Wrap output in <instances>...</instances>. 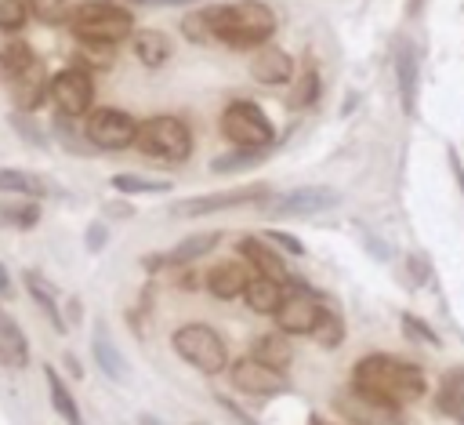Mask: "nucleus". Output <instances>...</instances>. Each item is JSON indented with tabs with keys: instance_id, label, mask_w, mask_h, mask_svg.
<instances>
[{
	"instance_id": "1",
	"label": "nucleus",
	"mask_w": 464,
	"mask_h": 425,
	"mask_svg": "<svg viewBox=\"0 0 464 425\" xmlns=\"http://www.w3.org/2000/svg\"><path fill=\"white\" fill-rule=\"evenodd\" d=\"M352 385L366 396H377L384 403H395V407H406V403H417L424 392H428V381H424V371L410 360H399V356H384V352H370L355 363L352 371Z\"/></svg>"
},
{
	"instance_id": "2",
	"label": "nucleus",
	"mask_w": 464,
	"mask_h": 425,
	"mask_svg": "<svg viewBox=\"0 0 464 425\" xmlns=\"http://www.w3.org/2000/svg\"><path fill=\"white\" fill-rule=\"evenodd\" d=\"M214 40L228 47H265V40L276 33V15L261 0H236L225 7H207Z\"/></svg>"
},
{
	"instance_id": "3",
	"label": "nucleus",
	"mask_w": 464,
	"mask_h": 425,
	"mask_svg": "<svg viewBox=\"0 0 464 425\" xmlns=\"http://www.w3.org/2000/svg\"><path fill=\"white\" fill-rule=\"evenodd\" d=\"M69 29L87 40V44H120L123 36H130L134 29V18L127 7H116L109 0H91V4H80L72 15H69Z\"/></svg>"
},
{
	"instance_id": "4",
	"label": "nucleus",
	"mask_w": 464,
	"mask_h": 425,
	"mask_svg": "<svg viewBox=\"0 0 464 425\" xmlns=\"http://www.w3.org/2000/svg\"><path fill=\"white\" fill-rule=\"evenodd\" d=\"M134 142L149 160H160V163H181L192 153V131L178 116H152V120L138 124Z\"/></svg>"
},
{
	"instance_id": "5",
	"label": "nucleus",
	"mask_w": 464,
	"mask_h": 425,
	"mask_svg": "<svg viewBox=\"0 0 464 425\" xmlns=\"http://www.w3.org/2000/svg\"><path fill=\"white\" fill-rule=\"evenodd\" d=\"M170 345L199 374H221L228 367V349H225L221 334L214 327H207V323H185V327H178L174 338H170Z\"/></svg>"
},
{
	"instance_id": "6",
	"label": "nucleus",
	"mask_w": 464,
	"mask_h": 425,
	"mask_svg": "<svg viewBox=\"0 0 464 425\" xmlns=\"http://www.w3.org/2000/svg\"><path fill=\"white\" fill-rule=\"evenodd\" d=\"M221 134L236 149H268L272 138H276L268 116L254 102H232V105H225V113H221Z\"/></svg>"
},
{
	"instance_id": "7",
	"label": "nucleus",
	"mask_w": 464,
	"mask_h": 425,
	"mask_svg": "<svg viewBox=\"0 0 464 425\" xmlns=\"http://www.w3.org/2000/svg\"><path fill=\"white\" fill-rule=\"evenodd\" d=\"M334 407H337V414H344L352 425H402V421H406V418H402V407L384 403V400H377V396H366V392H359L355 385L341 389V392L334 396Z\"/></svg>"
},
{
	"instance_id": "8",
	"label": "nucleus",
	"mask_w": 464,
	"mask_h": 425,
	"mask_svg": "<svg viewBox=\"0 0 464 425\" xmlns=\"http://www.w3.org/2000/svg\"><path fill=\"white\" fill-rule=\"evenodd\" d=\"M47 98L54 102V109L62 113V116H83L87 109H91V102H94V80H91V73L87 69H80V65H72V69H62L51 84H47Z\"/></svg>"
},
{
	"instance_id": "9",
	"label": "nucleus",
	"mask_w": 464,
	"mask_h": 425,
	"mask_svg": "<svg viewBox=\"0 0 464 425\" xmlns=\"http://www.w3.org/2000/svg\"><path fill=\"white\" fill-rule=\"evenodd\" d=\"M261 200H268V185L265 182H250V185H236V189H221V193L181 200V203H174V214L178 218H199V214H214V211L243 207V203H261Z\"/></svg>"
},
{
	"instance_id": "10",
	"label": "nucleus",
	"mask_w": 464,
	"mask_h": 425,
	"mask_svg": "<svg viewBox=\"0 0 464 425\" xmlns=\"http://www.w3.org/2000/svg\"><path fill=\"white\" fill-rule=\"evenodd\" d=\"M87 138L98 149H127L138 138V120L123 109H94L87 113Z\"/></svg>"
},
{
	"instance_id": "11",
	"label": "nucleus",
	"mask_w": 464,
	"mask_h": 425,
	"mask_svg": "<svg viewBox=\"0 0 464 425\" xmlns=\"http://www.w3.org/2000/svg\"><path fill=\"white\" fill-rule=\"evenodd\" d=\"M341 203V193L330 189V185H301V189H290L286 196H279L276 203H268L265 211L272 218H308V214H323L330 207Z\"/></svg>"
},
{
	"instance_id": "12",
	"label": "nucleus",
	"mask_w": 464,
	"mask_h": 425,
	"mask_svg": "<svg viewBox=\"0 0 464 425\" xmlns=\"http://www.w3.org/2000/svg\"><path fill=\"white\" fill-rule=\"evenodd\" d=\"M319 309L323 305H319L315 291L297 287V291H286L283 305L276 309V323H279L283 334H312V327L319 320Z\"/></svg>"
},
{
	"instance_id": "13",
	"label": "nucleus",
	"mask_w": 464,
	"mask_h": 425,
	"mask_svg": "<svg viewBox=\"0 0 464 425\" xmlns=\"http://www.w3.org/2000/svg\"><path fill=\"white\" fill-rule=\"evenodd\" d=\"M392 69H395V84H399V102H402V113L413 116L417 113V91H420V58H417V47L410 40H395V51H392Z\"/></svg>"
},
{
	"instance_id": "14",
	"label": "nucleus",
	"mask_w": 464,
	"mask_h": 425,
	"mask_svg": "<svg viewBox=\"0 0 464 425\" xmlns=\"http://www.w3.org/2000/svg\"><path fill=\"white\" fill-rule=\"evenodd\" d=\"M232 385L250 396H276L286 389V378H283V371H272V367L257 363L254 356H246V360L232 363Z\"/></svg>"
},
{
	"instance_id": "15",
	"label": "nucleus",
	"mask_w": 464,
	"mask_h": 425,
	"mask_svg": "<svg viewBox=\"0 0 464 425\" xmlns=\"http://www.w3.org/2000/svg\"><path fill=\"white\" fill-rule=\"evenodd\" d=\"M47 73H44V62L36 58L29 69H22L14 80H7V91H11V98H14V105L25 113V109H36L44 98H47Z\"/></svg>"
},
{
	"instance_id": "16",
	"label": "nucleus",
	"mask_w": 464,
	"mask_h": 425,
	"mask_svg": "<svg viewBox=\"0 0 464 425\" xmlns=\"http://www.w3.org/2000/svg\"><path fill=\"white\" fill-rule=\"evenodd\" d=\"M250 276H246V265L243 262H218L210 272H207V291L218 298V301H232V298H243Z\"/></svg>"
},
{
	"instance_id": "17",
	"label": "nucleus",
	"mask_w": 464,
	"mask_h": 425,
	"mask_svg": "<svg viewBox=\"0 0 464 425\" xmlns=\"http://www.w3.org/2000/svg\"><path fill=\"white\" fill-rule=\"evenodd\" d=\"M29 363V338L11 312L0 309V367L22 371Z\"/></svg>"
},
{
	"instance_id": "18",
	"label": "nucleus",
	"mask_w": 464,
	"mask_h": 425,
	"mask_svg": "<svg viewBox=\"0 0 464 425\" xmlns=\"http://www.w3.org/2000/svg\"><path fill=\"white\" fill-rule=\"evenodd\" d=\"M294 73V58L279 47H257L250 58V76L261 84H286Z\"/></svg>"
},
{
	"instance_id": "19",
	"label": "nucleus",
	"mask_w": 464,
	"mask_h": 425,
	"mask_svg": "<svg viewBox=\"0 0 464 425\" xmlns=\"http://www.w3.org/2000/svg\"><path fill=\"white\" fill-rule=\"evenodd\" d=\"M239 254L257 269V276H268V280H279V283H286V280H290V276H286L283 258H279L265 240H257V236L239 240Z\"/></svg>"
},
{
	"instance_id": "20",
	"label": "nucleus",
	"mask_w": 464,
	"mask_h": 425,
	"mask_svg": "<svg viewBox=\"0 0 464 425\" xmlns=\"http://www.w3.org/2000/svg\"><path fill=\"white\" fill-rule=\"evenodd\" d=\"M91 352H94V363L102 367V374H105V378H112V381H127V378H130V363H127V360H123V352L109 341V331H105L102 323L94 327Z\"/></svg>"
},
{
	"instance_id": "21",
	"label": "nucleus",
	"mask_w": 464,
	"mask_h": 425,
	"mask_svg": "<svg viewBox=\"0 0 464 425\" xmlns=\"http://www.w3.org/2000/svg\"><path fill=\"white\" fill-rule=\"evenodd\" d=\"M435 407H439V414H446L453 421H464V367H450L439 378Z\"/></svg>"
},
{
	"instance_id": "22",
	"label": "nucleus",
	"mask_w": 464,
	"mask_h": 425,
	"mask_svg": "<svg viewBox=\"0 0 464 425\" xmlns=\"http://www.w3.org/2000/svg\"><path fill=\"white\" fill-rule=\"evenodd\" d=\"M283 298H286L283 283L279 280H268V276H250V283L243 291V301L254 312H261V316H276V309L283 305Z\"/></svg>"
},
{
	"instance_id": "23",
	"label": "nucleus",
	"mask_w": 464,
	"mask_h": 425,
	"mask_svg": "<svg viewBox=\"0 0 464 425\" xmlns=\"http://www.w3.org/2000/svg\"><path fill=\"white\" fill-rule=\"evenodd\" d=\"M0 193H18L25 200H40L51 193V185L33 174V171H22V167H0Z\"/></svg>"
},
{
	"instance_id": "24",
	"label": "nucleus",
	"mask_w": 464,
	"mask_h": 425,
	"mask_svg": "<svg viewBox=\"0 0 464 425\" xmlns=\"http://www.w3.org/2000/svg\"><path fill=\"white\" fill-rule=\"evenodd\" d=\"M250 356H254L257 363L272 367V371H283V367H290L294 349H290L286 334H261V338L250 345Z\"/></svg>"
},
{
	"instance_id": "25",
	"label": "nucleus",
	"mask_w": 464,
	"mask_h": 425,
	"mask_svg": "<svg viewBox=\"0 0 464 425\" xmlns=\"http://www.w3.org/2000/svg\"><path fill=\"white\" fill-rule=\"evenodd\" d=\"M25 291H29L33 301L44 309L47 323H51L54 331H65V320H62V312H58V291H54L40 272H25Z\"/></svg>"
},
{
	"instance_id": "26",
	"label": "nucleus",
	"mask_w": 464,
	"mask_h": 425,
	"mask_svg": "<svg viewBox=\"0 0 464 425\" xmlns=\"http://www.w3.org/2000/svg\"><path fill=\"white\" fill-rule=\"evenodd\" d=\"M218 240H221V232H218V229H210V232H192V236H185L181 243H174V247H170L167 262H174V265L199 262L207 251H214V247H218Z\"/></svg>"
},
{
	"instance_id": "27",
	"label": "nucleus",
	"mask_w": 464,
	"mask_h": 425,
	"mask_svg": "<svg viewBox=\"0 0 464 425\" xmlns=\"http://www.w3.org/2000/svg\"><path fill=\"white\" fill-rule=\"evenodd\" d=\"M44 378H47V392H51V407L69 421V425H83V414H80V403L72 400V392L65 389L62 374L54 367H44Z\"/></svg>"
},
{
	"instance_id": "28",
	"label": "nucleus",
	"mask_w": 464,
	"mask_h": 425,
	"mask_svg": "<svg viewBox=\"0 0 464 425\" xmlns=\"http://www.w3.org/2000/svg\"><path fill=\"white\" fill-rule=\"evenodd\" d=\"M134 54H138V62L145 69H160L167 62V54H170V40L163 33H156V29H141L134 36Z\"/></svg>"
},
{
	"instance_id": "29",
	"label": "nucleus",
	"mask_w": 464,
	"mask_h": 425,
	"mask_svg": "<svg viewBox=\"0 0 464 425\" xmlns=\"http://www.w3.org/2000/svg\"><path fill=\"white\" fill-rule=\"evenodd\" d=\"M36 62V54H33V47L29 44H22V40H11L4 51H0V76L4 80H14L22 69H29Z\"/></svg>"
},
{
	"instance_id": "30",
	"label": "nucleus",
	"mask_w": 464,
	"mask_h": 425,
	"mask_svg": "<svg viewBox=\"0 0 464 425\" xmlns=\"http://www.w3.org/2000/svg\"><path fill=\"white\" fill-rule=\"evenodd\" d=\"M312 338L323 345V349H337L341 338H344V320L334 312V309H319V320L312 327Z\"/></svg>"
},
{
	"instance_id": "31",
	"label": "nucleus",
	"mask_w": 464,
	"mask_h": 425,
	"mask_svg": "<svg viewBox=\"0 0 464 425\" xmlns=\"http://www.w3.org/2000/svg\"><path fill=\"white\" fill-rule=\"evenodd\" d=\"M181 36H185L188 44H214V33H210V15H207V7H199V11H188V15L181 18Z\"/></svg>"
},
{
	"instance_id": "32",
	"label": "nucleus",
	"mask_w": 464,
	"mask_h": 425,
	"mask_svg": "<svg viewBox=\"0 0 464 425\" xmlns=\"http://www.w3.org/2000/svg\"><path fill=\"white\" fill-rule=\"evenodd\" d=\"M116 193H170V182L163 178H145V174H112Z\"/></svg>"
},
{
	"instance_id": "33",
	"label": "nucleus",
	"mask_w": 464,
	"mask_h": 425,
	"mask_svg": "<svg viewBox=\"0 0 464 425\" xmlns=\"http://www.w3.org/2000/svg\"><path fill=\"white\" fill-rule=\"evenodd\" d=\"M265 153H268V149H232V153L218 156V160L210 163V171H214V174H225V171H243V167H254V163H257Z\"/></svg>"
},
{
	"instance_id": "34",
	"label": "nucleus",
	"mask_w": 464,
	"mask_h": 425,
	"mask_svg": "<svg viewBox=\"0 0 464 425\" xmlns=\"http://www.w3.org/2000/svg\"><path fill=\"white\" fill-rule=\"evenodd\" d=\"M315 98H319V73H315V65H308V69L301 73L297 87L290 91V105H294V109H308Z\"/></svg>"
},
{
	"instance_id": "35",
	"label": "nucleus",
	"mask_w": 464,
	"mask_h": 425,
	"mask_svg": "<svg viewBox=\"0 0 464 425\" xmlns=\"http://www.w3.org/2000/svg\"><path fill=\"white\" fill-rule=\"evenodd\" d=\"M25 15H29V0H0V29L4 33L22 29Z\"/></svg>"
},
{
	"instance_id": "36",
	"label": "nucleus",
	"mask_w": 464,
	"mask_h": 425,
	"mask_svg": "<svg viewBox=\"0 0 464 425\" xmlns=\"http://www.w3.org/2000/svg\"><path fill=\"white\" fill-rule=\"evenodd\" d=\"M402 331H406V338L424 341V345H431V349H439V345H442V338H439L424 320H417L413 312H402Z\"/></svg>"
},
{
	"instance_id": "37",
	"label": "nucleus",
	"mask_w": 464,
	"mask_h": 425,
	"mask_svg": "<svg viewBox=\"0 0 464 425\" xmlns=\"http://www.w3.org/2000/svg\"><path fill=\"white\" fill-rule=\"evenodd\" d=\"M40 218V207L33 203V200H25V203H18V207H11V203H0V222H11V225H33Z\"/></svg>"
},
{
	"instance_id": "38",
	"label": "nucleus",
	"mask_w": 464,
	"mask_h": 425,
	"mask_svg": "<svg viewBox=\"0 0 464 425\" xmlns=\"http://www.w3.org/2000/svg\"><path fill=\"white\" fill-rule=\"evenodd\" d=\"M29 11L40 22H58L65 15V0H29Z\"/></svg>"
},
{
	"instance_id": "39",
	"label": "nucleus",
	"mask_w": 464,
	"mask_h": 425,
	"mask_svg": "<svg viewBox=\"0 0 464 425\" xmlns=\"http://www.w3.org/2000/svg\"><path fill=\"white\" fill-rule=\"evenodd\" d=\"M265 236H268L272 243H279L283 251H290V254H304V243H301L297 236H290V232H279V229H268Z\"/></svg>"
},
{
	"instance_id": "40",
	"label": "nucleus",
	"mask_w": 464,
	"mask_h": 425,
	"mask_svg": "<svg viewBox=\"0 0 464 425\" xmlns=\"http://www.w3.org/2000/svg\"><path fill=\"white\" fill-rule=\"evenodd\" d=\"M446 160H450V171H453V182H457V189H460V196H464V160H460V153H457V145H446Z\"/></svg>"
},
{
	"instance_id": "41",
	"label": "nucleus",
	"mask_w": 464,
	"mask_h": 425,
	"mask_svg": "<svg viewBox=\"0 0 464 425\" xmlns=\"http://www.w3.org/2000/svg\"><path fill=\"white\" fill-rule=\"evenodd\" d=\"M102 243H105V225H102V222H94V225L87 229V247H91V251H98Z\"/></svg>"
},
{
	"instance_id": "42",
	"label": "nucleus",
	"mask_w": 464,
	"mask_h": 425,
	"mask_svg": "<svg viewBox=\"0 0 464 425\" xmlns=\"http://www.w3.org/2000/svg\"><path fill=\"white\" fill-rule=\"evenodd\" d=\"M14 127H18V131H22L25 138H33L36 145H44V134H40V131H36L33 124H25V116H14Z\"/></svg>"
},
{
	"instance_id": "43",
	"label": "nucleus",
	"mask_w": 464,
	"mask_h": 425,
	"mask_svg": "<svg viewBox=\"0 0 464 425\" xmlns=\"http://www.w3.org/2000/svg\"><path fill=\"white\" fill-rule=\"evenodd\" d=\"M410 269H413V280H428V265L420 254H410Z\"/></svg>"
},
{
	"instance_id": "44",
	"label": "nucleus",
	"mask_w": 464,
	"mask_h": 425,
	"mask_svg": "<svg viewBox=\"0 0 464 425\" xmlns=\"http://www.w3.org/2000/svg\"><path fill=\"white\" fill-rule=\"evenodd\" d=\"M14 294V287H11V276H7V269L0 265V298H11Z\"/></svg>"
},
{
	"instance_id": "45",
	"label": "nucleus",
	"mask_w": 464,
	"mask_h": 425,
	"mask_svg": "<svg viewBox=\"0 0 464 425\" xmlns=\"http://www.w3.org/2000/svg\"><path fill=\"white\" fill-rule=\"evenodd\" d=\"M152 7H178V4H192V0H145Z\"/></svg>"
},
{
	"instance_id": "46",
	"label": "nucleus",
	"mask_w": 464,
	"mask_h": 425,
	"mask_svg": "<svg viewBox=\"0 0 464 425\" xmlns=\"http://www.w3.org/2000/svg\"><path fill=\"white\" fill-rule=\"evenodd\" d=\"M109 4H112V0H109ZM130 4H145V0H130Z\"/></svg>"
}]
</instances>
